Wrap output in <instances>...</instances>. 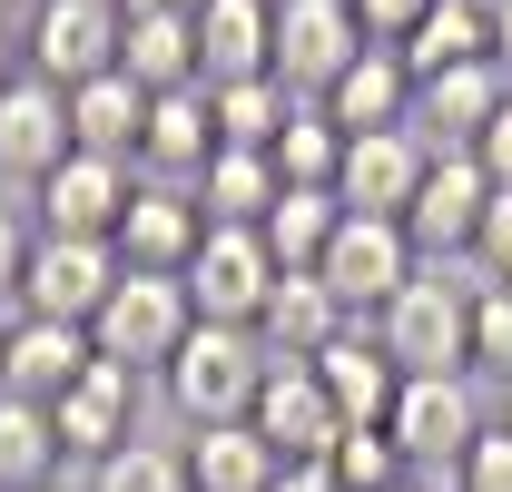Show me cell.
<instances>
[{
	"mask_svg": "<svg viewBox=\"0 0 512 492\" xmlns=\"http://www.w3.org/2000/svg\"><path fill=\"white\" fill-rule=\"evenodd\" d=\"M266 374H276V355L256 345V325H197L158 384H168V404H178L188 433H197V424H247L256 394H266Z\"/></svg>",
	"mask_w": 512,
	"mask_h": 492,
	"instance_id": "1",
	"label": "cell"
},
{
	"mask_svg": "<svg viewBox=\"0 0 512 492\" xmlns=\"http://www.w3.org/2000/svg\"><path fill=\"white\" fill-rule=\"evenodd\" d=\"M375 345L404 374H473V286H463L453 266H424V276L375 315Z\"/></svg>",
	"mask_w": 512,
	"mask_h": 492,
	"instance_id": "2",
	"label": "cell"
},
{
	"mask_svg": "<svg viewBox=\"0 0 512 492\" xmlns=\"http://www.w3.org/2000/svg\"><path fill=\"white\" fill-rule=\"evenodd\" d=\"M188 335H197L188 276H138V266L119 276V296H109L99 325H89V345H99L109 365H128V374H168Z\"/></svg>",
	"mask_w": 512,
	"mask_h": 492,
	"instance_id": "3",
	"label": "cell"
},
{
	"mask_svg": "<svg viewBox=\"0 0 512 492\" xmlns=\"http://www.w3.org/2000/svg\"><path fill=\"white\" fill-rule=\"evenodd\" d=\"M483 394H473V374H404V394H394V453L414 463V473H434V483H453V463L483 443Z\"/></svg>",
	"mask_w": 512,
	"mask_h": 492,
	"instance_id": "4",
	"label": "cell"
},
{
	"mask_svg": "<svg viewBox=\"0 0 512 492\" xmlns=\"http://www.w3.org/2000/svg\"><path fill=\"white\" fill-rule=\"evenodd\" d=\"M119 246L109 237H30V276L10 315H50V325H99V306L119 296Z\"/></svg>",
	"mask_w": 512,
	"mask_h": 492,
	"instance_id": "5",
	"label": "cell"
},
{
	"mask_svg": "<svg viewBox=\"0 0 512 492\" xmlns=\"http://www.w3.org/2000/svg\"><path fill=\"white\" fill-rule=\"evenodd\" d=\"M316 276L335 286V306H345V315H365V325H375V315L394 306L414 276H424V256H414V237H404L394 217H345Z\"/></svg>",
	"mask_w": 512,
	"mask_h": 492,
	"instance_id": "6",
	"label": "cell"
},
{
	"mask_svg": "<svg viewBox=\"0 0 512 492\" xmlns=\"http://www.w3.org/2000/svg\"><path fill=\"white\" fill-rule=\"evenodd\" d=\"M276 276L286 266H276V246L256 227H207V246L188 256V306H197V325H256Z\"/></svg>",
	"mask_w": 512,
	"mask_h": 492,
	"instance_id": "7",
	"label": "cell"
},
{
	"mask_svg": "<svg viewBox=\"0 0 512 492\" xmlns=\"http://www.w3.org/2000/svg\"><path fill=\"white\" fill-rule=\"evenodd\" d=\"M20 40H30V79L89 89V79L119 69V0H40L20 20Z\"/></svg>",
	"mask_w": 512,
	"mask_h": 492,
	"instance_id": "8",
	"label": "cell"
},
{
	"mask_svg": "<svg viewBox=\"0 0 512 492\" xmlns=\"http://www.w3.org/2000/svg\"><path fill=\"white\" fill-rule=\"evenodd\" d=\"M365 50V20H355V0H276V89H296V99H325L345 69Z\"/></svg>",
	"mask_w": 512,
	"mask_h": 492,
	"instance_id": "9",
	"label": "cell"
},
{
	"mask_svg": "<svg viewBox=\"0 0 512 492\" xmlns=\"http://www.w3.org/2000/svg\"><path fill=\"white\" fill-rule=\"evenodd\" d=\"M503 99H512V79H503L493 60H473V69H434V79H414V119H404V128L424 138V158H473Z\"/></svg>",
	"mask_w": 512,
	"mask_h": 492,
	"instance_id": "10",
	"label": "cell"
},
{
	"mask_svg": "<svg viewBox=\"0 0 512 492\" xmlns=\"http://www.w3.org/2000/svg\"><path fill=\"white\" fill-rule=\"evenodd\" d=\"M128 197H138V178H128L119 158H89V148H69L60 168L30 187V207H40V237H109V246H119Z\"/></svg>",
	"mask_w": 512,
	"mask_h": 492,
	"instance_id": "11",
	"label": "cell"
},
{
	"mask_svg": "<svg viewBox=\"0 0 512 492\" xmlns=\"http://www.w3.org/2000/svg\"><path fill=\"white\" fill-rule=\"evenodd\" d=\"M483 207H493V178H483V158H434L424 187H414V207H404V237L424 266H453V256H473L483 237Z\"/></svg>",
	"mask_w": 512,
	"mask_h": 492,
	"instance_id": "12",
	"label": "cell"
},
{
	"mask_svg": "<svg viewBox=\"0 0 512 492\" xmlns=\"http://www.w3.org/2000/svg\"><path fill=\"white\" fill-rule=\"evenodd\" d=\"M138 394H148V374H128V365H109V355H89V374L50 404L60 453H69V463H109L128 433H138Z\"/></svg>",
	"mask_w": 512,
	"mask_h": 492,
	"instance_id": "13",
	"label": "cell"
},
{
	"mask_svg": "<svg viewBox=\"0 0 512 492\" xmlns=\"http://www.w3.org/2000/svg\"><path fill=\"white\" fill-rule=\"evenodd\" d=\"M424 138L414 128H365V138H345V168H335V207L345 217H394L404 227V207H414V187H424Z\"/></svg>",
	"mask_w": 512,
	"mask_h": 492,
	"instance_id": "14",
	"label": "cell"
},
{
	"mask_svg": "<svg viewBox=\"0 0 512 492\" xmlns=\"http://www.w3.org/2000/svg\"><path fill=\"white\" fill-rule=\"evenodd\" d=\"M207 246V207H197V187H168V178H138L119 217V266L138 276H188V256Z\"/></svg>",
	"mask_w": 512,
	"mask_h": 492,
	"instance_id": "15",
	"label": "cell"
},
{
	"mask_svg": "<svg viewBox=\"0 0 512 492\" xmlns=\"http://www.w3.org/2000/svg\"><path fill=\"white\" fill-rule=\"evenodd\" d=\"M89 325H50V315H10L0 325V394H20V404H60L69 384L89 374Z\"/></svg>",
	"mask_w": 512,
	"mask_h": 492,
	"instance_id": "16",
	"label": "cell"
},
{
	"mask_svg": "<svg viewBox=\"0 0 512 492\" xmlns=\"http://www.w3.org/2000/svg\"><path fill=\"white\" fill-rule=\"evenodd\" d=\"M247 424L266 433V453H276V463H325V453H335V433H345V414L325 404L316 365H276Z\"/></svg>",
	"mask_w": 512,
	"mask_h": 492,
	"instance_id": "17",
	"label": "cell"
},
{
	"mask_svg": "<svg viewBox=\"0 0 512 492\" xmlns=\"http://www.w3.org/2000/svg\"><path fill=\"white\" fill-rule=\"evenodd\" d=\"M345 325H355V315L335 306V286H325L316 266H286V276H276V296H266V315H256V345H266L276 365H316Z\"/></svg>",
	"mask_w": 512,
	"mask_h": 492,
	"instance_id": "18",
	"label": "cell"
},
{
	"mask_svg": "<svg viewBox=\"0 0 512 492\" xmlns=\"http://www.w3.org/2000/svg\"><path fill=\"white\" fill-rule=\"evenodd\" d=\"M276 69V0H207L197 10V89H237Z\"/></svg>",
	"mask_w": 512,
	"mask_h": 492,
	"instance_id": "19",
	"label": "cell"
},
{
	"mask_svg": "<svg viewBox=\"0 0 512 492\" xmlns=\"http://www.w3.org/2000/svg\"><path fill=\"white\" fill-rule=\"evenodd\" d=\"M60 158H69V89H50V79H10V89H0V178L40 187Z\"/></svg>",
	"mask_w": 512,
	"mask_h": 492,
	"instance_id": "20",
	"label": "cell"
},
{
	"mask_svg": "<svg viewBox=\"0 0 512 492\" xmlns=\"http://www.w3.org/2000/svg\"><path fill=\"white\" fill-rule=\"evenodd\" d=\"M316 384L345 424H394V394H404V365L375 345V325H345L335 345L316 355Z\"/></svg>",
	"mask_w": 512,
	"mask_h": 492,
	"instance_id": "21",
	"label": "cell"
},
{
	"mask_svg": "<svg viewBox=\"0 0 512 492\" xmlns=\"http://www.w3.org/2000/svg\"><path fill=\"white\" fill-rule=\"evenodd\" d=\"M207 158H217V109H207V89H168V99H148L138 168L168 178V187H197V178H207Z\"/></svg>",
	"mask_w": 512,
	"mask_h": 492,
	"instance_id": "22",
	"label": "cell"
},
{
	"mask_svg": "<svg viewBox=\"0 0 512 492\" xmlns=\"http://www.w3.org/2000/svg\"><path fill=\"white\" fill-rule=\"evenodd\" d=\"M316 109L345 128V138H365V128H404V119H414V69H404V50H375V40H365L355 69L325 89Z\"/></svg>",
	"mask_w": 512,
	"mask_h": 492,
	"instance_id": "23",
	"label": "cell"
},
{
	"mask_svg": "<svg viewBox=\"0 0 512 492\" xmlns=\"http://www.w3.org/2000/svg\"><path fill=\"white\" fill-rule=\"evenodd\" d=\"M138 128H148V89L138 79H89V89H69V148H89V158H138Z\"/></svg>",
	"mask_w": 512,
	"mask_h": 492,
	"instance_id": "24",
	"label": "cell"
},
{
	"mask_svg": "<svg viewBox=\"0 0 512 492\" xmlns=\"http://www.w3.org/2000/svg\"><path fill=\"white\" fill-rule=\"evenodd\" d=\"M276 473H286V463L266 453L256 424H197L188 433V483L197 492H266Z\"/></svg>",
	"mask_w": 512,
	"mask_h": 492,
	"instance_id": "25",
	"label": "cell"
},
{
	"mask_svg": "<svg viewBox=\"0 0 512 492\" xmlns=\"http://www.w3.org/2000/svg\"><path fill=\"white\" fill-rule=\"evenodd\" d=\"M286 197L276 178V158H256V148H217L207 158V178H197V207H207V227H266V207Z\"/></svg>",
	"mask_w": 512,
	"mask_h": 492,
	"instance_id": "26",
	"label": "cell"
},
{
	"mask_svg": "<svg viewBox=\"0 0 512 492\" xmlns=\"http://www.w3.org/2000/svg\"><path fill=\"white\" fill-rule=\"evenodd\" d=\"M119 79H138L148 99L197 89V20H119Z\"/></svg>",
	"mask_w": 512,
	"mask_h": 492,
	"instance_id": "27",
	"label": "cell"
},
{
	"mask_svg": "<svg viewBox=\"0 0 512 492\" xmlns=\"http://www.w3.org/2000/svg\"><path fill=\"white\" fill-rule=\"evenodd\" d=\"M473 60H493V0H434L424 30L404 40V69H414V79H434V69H473Z\"/></svg>",
	"mask_w": 512,
	"mask_h": 492,
	"instance_id": "28",
	"label": "cell"
},
{
	"mask_svg": "<svg viewBox=\"0 0 512 492\" xmlns=\"http://www.w3.org/2000/svg\"><path fill=\"white\" fill-rule=\"evenodd\" d=\"M60 424H50V404H20V394H0V492H50L60 483Z\"/></svg>",
	"mask_w": 512,
	"mask_h": 492,
	"instance_id": "29",
	"label": "cell"
},
{
	"mask_svg": "<svg viewBox=\"0 0 512 492\" xmlns=\"http://www.w3.org/2000/svg\"><path fill=\"white\" fill-rule=\"evenodd\" d=\"M207 109H217V148H256V158H276V138H286V119H296L306 99L276 89V79H237V89H207Z\"/></svg>",
	"mask_w": 512,
	"mask_h": 492,
	"instance_id": "30",
	"label": "cell"
},
{
	"mask_svg": "<svg viewBox=\"0 0 512 492\" xmlns=\"http://www.w3.org/2000/svg\"><path fill=\"white\" fill-rule=\"evenodd\" d=\"M345 227V207H335V187H286L276 207H266V227L256 237L276 246V266H325V246Z\"/></svg>",
	"mask_w": 512,
	"mask_h": 492,
	"instance_id": "31",
	"label": "cell"
},
{
	"mask_svg": "<svg viewBox=\"0 0 512 492\" xmlns=\"http://www.w3.org/2000/svg\"><path fill=\"white\" fill-rule=\"evenodd\" d=\"M89 492H197L188 483V443H148V433H128L109 463H89Z\"/></svg>",
	"mask_w": 512,
	"mask_h": 492,
	"instance_id": "32",
	"label": "cell"
},
{
	"mask_svg": "<svg viewBox=\"0 0 512 492\" xmlns=\"http://www.w3.org/2000/svg\"><path fill=\"white\" fill-rule=\"evenodd\" d=\"M335 168H345V128L306 99V109L286 119V138H276V178L286 187H335Z\"/></svg>",
	"mask_w": 512,
	"mask_h": 492,
	"instance_id": "33",
	"label": "cell"
},
{
	"mask_svg": "<svg viewBox=\"0 0 512 492\" xmlns=\"http://www.w3.org/2000/svg\"><path fill=\"white\" fill-rule=\"evenodd\" d=\"M325 473H335L345 492H384V483H404L414 463L394 453V433H384V424H345V433H335V453H325Z\"/></svg>",
	"mask_w": 512,
	"mask_h": 492,
	"instance_id": "34",
	"label": "cell"
},
{
	"mask_svg": "<svg viewBox=\"0 0 512 492\" xmlns=\"http://www.w3.org/2000/svg\"><path fill=\"white\" fill-rule=\"evenodd\" d=\"M473 374L512 384V286H473Z\"/></svg>",
	"mask_w": 512,
	"mask_h": 492,
	"instance_id": "35",
	"label": "cell"
},
{
	"mask_svg": "<svg viewBox=\"0 0 512 492\" xmlns=\"http://www.w3.org/2000/svg\"><path fill=\"white\" fill-rule=\"evenodd\" d=\"M453 492H512V433L503 424H483V443L453 463Z\"/></svg>",
	"mask_w": 512,
	"mask_h": 492,
	"instance_id": "36",
	"label": "cell"
},
{
	"mask_svg": "<svg viewBox=\"0 0 512 492\" xmlns=\"http://www.w3.org/2000/svg\"><path fill=\"white\" fill-rule=\"evenodd\" d=\"M473 266H483V286H512V187H493V207H483Z\"/></svg>",
	"mask_w": 512,
	"mask_h": 492,
	"instance_id": "37",
	"label": "cell"
},
{
	"mask_svg": "<svg viewBox=\"0 0 512 492\" xmlns=\"http://www.w3.org/2000/svg\"><path fill=\"white\" fill-rule=\"evenodd\" d=\"M424 10H434V0H355V20H365L375 50H404V40L424 30Z\"/></svg>",
	"mask_w": 512,
	"mask_h": 492,
	"instance_id": "38",
	"label": "cell"
},
{
	"mask_svg": "<svg viewBox=\"0 0 512 492\" xmlns=\"http://www.w3.org/2000/svg\"><path fill=\"white\" fill-rule=\"evenodd\" d=\"M20 276H30V227H20V217L0 207V306L20 296Z\"/></svg>",
	"mask_w": 512,
	"mask_h": 492,
	"instance_id": "39",
	"label": "cell"
},
{
	"mask_svg": "<svg viewBox=\"0 0 512 492\" xmlns=\"http://www.w3.org/2000/svg\"><path fill=\"white\" fill-rule=\"evenodd\" d=\"M473 158H483V178H493V187H512V99L493 109V128H483V148H473Z\"/></svg>",
	"mask_w": 512,
	"mask_h": 492,
	"instance_id": "40",
	"label": "cell"
},
{
	"mask_svg": "<svg viewBox=\"0 0 512 492\" xmlns=\"http://www.w3.org/2000/svg\"><path fill=\"white\" fill-rule=\"evenodd\" d=\"M266 492H345V483H335L325 463H286V473H276V483H266Z\"/></svg>",
	"mask_w": 512,
	"mask_h": 492,
	"instance_id": "41",
	"label": "cell"
},
{
	"mask_svg": "<svg viewBox=\"0 0 512 492\" xmlns=\"http://www.w3.org/2000/svg\"><path fill=\"white\" fill-rule=\"evenodd\" d=\"M10 79H30V40H20V20H0V89Z\"/></svg>",
	"mask_w": 512,
	"mask_h": 492,
	"instance_id": "42",
	"label": "cell"
},
{
	"mask_svg": "<svg viewBox=\"0 0 512 492\" xmlns=\"http://www.w3.org/2000/svg\"><path fill=\"white\" fill-rule=\"evenodd\" d=\"M207 0H119V20H197Z\"/></svg>",
	"mask_w": 512,
	"mask_h": 492,
	"instance_id": "43",
	"label": "cell"
},
{
	"mask_svg": "<svg viewBox=\"0 0 512 492\" xmlns=\"http://www.w3.org/2000/svg\"><path fill=\"white\" fill-rule=\"evenodd\" d=\"M493 69L512 79V0H493Z\"/></svg>",
	"mask_w": 512,
	"mask_h": 492,
	"instance_id": "44",
	"label": "cell"
},
{
	"mask_svg": "<svg viewBox=\"0 0 512 492\" xmlns=\"http://www.w3.org/2000/svg\"><path fill=\"white\" fill-rule=\"evenodd\" d=\"M384 492H453V483H434V473H404V483H384Z\"/></svg>",
	"mask_w": 512,
	"mask_h": 492,
	"instance_id": "45",
	"label": "cell"
},
{
	"mask_svg": "<svg viewBox=\"0 0 512 492\" xmlns=\"http://www.w3.org/2000/svg\"><path fill=\"white\" fill-rule=\"evenodd\" d=\"M30 10H40V0H0V20H30Z\"/></svg>",
	"mask_w": 512,
	"mask_h": 492,
	"instance_id": "46",
	"label": "cell"
},
{
	"mask_svg": "<svg viewBox=\"0 0 512 492\" xmlns=\"http://www.w3.org/2000/svg\"><path fill=\"white\" fill-rule=\"evenodd\" d=\"M493 424H503V433H512V384H503V404H493Z\"/></svg>",
	"mask_w": 512,
	"mask_h": 492,
	"instance_id": "47",
	"label": "cell"
},
{
	"mask_svg": "<svg viewBox=\"0 0 512 492\" xmlns=\"http://www.w3.org/2000/svg\"><path fill=\"white\" fill-rule=\"evenodd\" d=\"M50 492H60V483H50Z\"/></svg>",
	"mask_w": 512,
	"mask_h": 492,
	"instance_id": "48",
	"label": "cell"
}]
</instances>
